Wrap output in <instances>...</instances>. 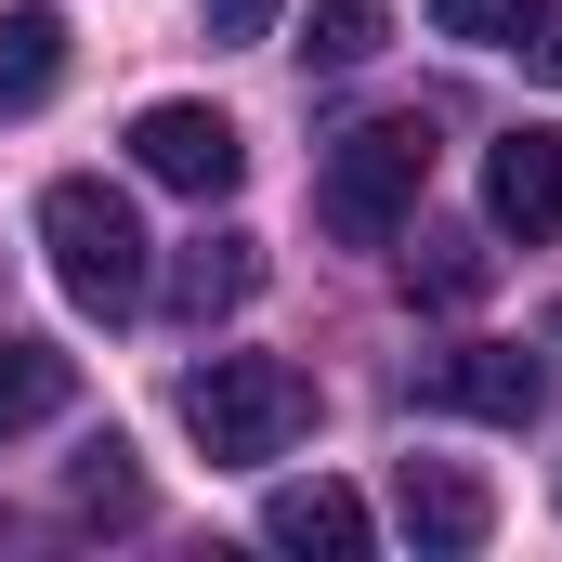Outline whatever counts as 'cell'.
<instances>
[{"label":"cell","instance_id":"obj_1","mask_svg":"<svg viewBox=\"0 0 562 562\" xmlns=\"http://www.w3.org/2000/svg\"><path fill=\"white\" fill-rule=\"evenodd\" d=\"M419 183H431V119H353L314 157V223L340 249H393L419 223Z\"/></svg>","mask_w":562,"mask_h":562},{"label":"cell","instance_id":"obj_2","mask_svg":"<svg viewBox=\"0 0 562 562\" xmlns=\"http://www.w3.org/2000/svg\"><path fill=\"white\" fill-rule=\"evenodd\" d=\"M40 249H53V288L79 301V314H132L144 288H157V249H144V210L119 183H92V170H66L53 196H40Z\"/></svg>","mask_w":562,"mask_h":562},{"label":"cell","instance_id":"obj_3","mask_svg":"<svg viewBox=\"0 0 562 562\" xmlns=\"http://www.w3.org/2000/svg\"><path fill=\"white\" fill-rule=\"evenodd\" d=\"M183 431L210 445V471H262V458H288L314 431V380L288 353H210L183 380Z\"/></svg>","mask_w":562,"mask_h":562},{"label":"cell","instance_id":"obj_4","mask_svg":"<svg viewBox=\"0 0 562 562\" xmlns=\"http://www.w3.org/2000/svg\"><path fill=\"white\" fill-rule=\"evenodd\" d=\"M419 406L484 419V431H537L550 419V353H524V340H458V353L419 367Z\"/></svg>","mask_w":562,"mask_h":562},{"label":"cell","instance_id":"obj_5","mask_svg":"<svg viewBox=\"0 0 562 562\" xmlns=\"http://www.w3.org/2000/svg\"><path fill=\"white\" fill-rule=\"evenodd\" d=\"M132 157H144V183H170V196H236L249 183V132L223 105H144Z\"/></svg>","mask_w":562,"mask_h":562},{"label":"cell","instance_id":"obj_6","mask_svg":"<svg viewBox=\"0 0 562 562\" xmlns=\"http://www.w3.org/2000/svg\"><path fill=\"white\" fill-rule=\"evenodd\" d=\"M393 524H406L431 562H458V550H484V537H497V497H484L458 458H406V471H393Z\"/></svg>","mask_w":562,"mask_h":562},{"label":"cell","instance_id":"obj_7","mask_svg":"<svg viewBox=\"0 0 562 562\" xmlns=\"http://www.w3.org/2000/svg\"><path fill=\"white\" fill-rule=\"evenodd\" d=\"M484 210H497L524 249H550V236H562V132H537V119H524V132L484 144Z\"/></svg>","mask_w":562,"mask_h":562},{"label":"cell","instance_id":"obj_8","mask_svg":"<svg viewBox=\"0 0 562 562\" xmlns=\"http://www.w3.org/2000/svg\"><path fill=\"white\" fill-rule=\"evenodd\" d=\"M249 288H262V236H196V249H170L157 301H170L183 327H210V314H236Z\"/></svg>","mask_w":562,"mask_h":562},{"label":"cell","instance_id":"obj_9","mask_svg":"<svg viewBox=\"0 0 562 562\" xmlns=\"http://www.w3.org/2000/svg\"><path fill=\"white\" fill-rule=\"evenodd\" d=\"M262 537H276V550H314V562H353L367 550V497L327 484V471H314V484H276V497H262Z\"/></svg>","mask_w":562,"mask_h":562},{"label":"cell","instance_id":"obj_10","mask_svg":"<svg viewBox=\"0 0 562 562\" xmlns=\"http://www.w3.org/2000/svg\"><path fill=\"white\" fill-rule=\"evenodd\" d=\"M53 79H66V13H53V0H13V13H0V119L53 105Z\"/></svg>","mask_w":562,"mask_h":562},{"label":"cell","instance_id":"obj_11","mask_svg":"<svg viewBox=\"0 0 562 562\" xmlns=\"http://www.w3.org/2000/svg\"><path fill=\"white\" fill-rule=\"evenodd\" d=\"M66 393H79V353H53V340H13L0 327V445L40 419H66Z\"/></svg>","mask_w":562,"mask_h":562},{"label":"cell","instance_id":"obj_12","mask_svg":"<svg viewBox=\"0 0 562 562\" xmlns=\"http://www.w3.org/2000/svg\"><path fill=\"white\" fill-rule=\"evenodd\" d=\"M406 288H419V301H484L497 262H484V236H419V249H406Z\"/></svg>","mask_w":562,"mask_h":562},{"label":"cell","instance_id":"obj_13","mask_svg":"<svg viewBox=\"0 0 562 562\" xmlns=\"http://www.w3.org/2000/svg\"><path fill=\"white\" fill-rule=\"evenodd\" d=\"M431 26L471 40V53H524V40L550 26V0H431Z\"/></svg>","mask_w":562,"mask_h":562},{"label":"cell","instance_id":"obj_14","mask_svg":"<svg viewBox=\"0 0 562 562\" xmlns=\"http://www.w3.org/2000/svg\"><path fill=\"white\" fill-rule=\"evenodd\" d=\"M66 497L92 510V524H144V484H132V445L105 431V445H79V471H66Z\"/></svg>","mask_w":562,"mask_h":562},{"label":"cell","instance_id":"obj_15","mask_svg":"<svg viewBox=\"0 0 562 562\" xmlns=\"http://www.w3.org/2000/svg\"><path fill=\"white\" fill-rule=\"evenodd\" d=\"M380 26H393V0H314V40H301V53H314V66H367Z\"/></svg>","mask_w":562,"mask_h":562},{"label":"cell","instance_id":"obj_16","mask_svg":"<svg viewBox=\"0 0 562 562\" xmlns=\"http://www.w3.org/2000/svg\"><path fill=\"white\" fill-rule=\"evenodd\" d=\"M288 0H196V26H210V40H223V53H236V40H262V26H276Z\"/></svg>","mask_w":562,"mask_h":562}]
</instances>
